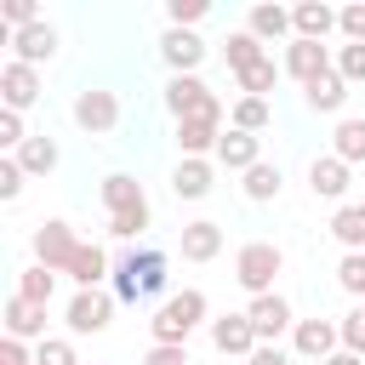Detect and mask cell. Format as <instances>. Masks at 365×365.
I'll use <instances>...</instances> for the list:
<instances>
[{"instance_id": "obj_9", "label": "cell", "mask_w": 365, "mask_h": 365, "mask_svg": "<svg viewBox=\"0 0 365 365\" xmlns=\"http://www.w3.org/2000/svg\"><path fill=\"white\" fill-rule=\"evenodd\" d=\"M245 319L257 325V336H262V342H279V331H297V319H291V302H285L279 291H262V297H251V302H245Z\"/></svg>"}, {"instance_id": "obj_41", "label": "cell", "mask_w": 365, "mask_h": 365, "mask_svg": "<svg viewBox=\"0 0 365 365\" xmlns=\"http://www.w3.org/2000/svg\"><path fill=\"white\" fill-rule=\"evenodd\" d=\"M23 177H29V171L17 165V154H6V160H0V200H17V194H23Z\"/></svg>"}, {"instance_id": "obj_28", "label": "cell", "mask_w": 365, "mask_h": 365, "mask_svg": "<svg viewBox=\"0 0 365 365\" xmlns=\"http://www.w3.org/2000/svg\"><path fill=\"white\" fill-rule=\"evenodd\" d=\"M262 57H268V51H262V40H257L251 29L228 34V68H234V74H245V68H251V63H262Z\"/></svg>"}, {"instance_id": "obj_44", "label": "cell", "mask_w": 365, "mask_h": 365, "mask_svg": "<svg viewBox=\"0 0 365 365\" xmlns=\"http://www.w3.org/2000/svg\"><path fill=\"white\" fill-rule=\"evenodd\" d=\"M0 365H34V354H29L17 336H6V342H0Z\"/></svg>"}, {"instance_id": "obj_8", "label": "cell", "mask_w": 365, "mask_h": 365, "mask_svg": "<svg viewBox=\"0 0 365 365\" xmlns=\"http://www.w3.org/2000/svg\"><path fill=\"white\" fill-rule=\"evenodd\" d=\"M114 319V297L103 291V285H91V291H74V302H68V331L74 336H91V331H103Z\"/></svg>"}, {"instance_id": "obj_34", "label": "cell", "mask_w": 365, "mask_h": 365, "mask_svg": "<svg viewBox=\"0 0 365 365\" xmlns=\"http://www.w3.org/2000/svg\"><path fill=\"white\" fill-rule=\"evenodd\" d=\"M137 194H143V182H137L131 171H108V177H103V205H108V211L125 205V200H137Z\"/></svg>"}, {"instance_id": "obj_7", "label": "cell", "mask_w": 365, "mask_h": 365, "mask_svg": "<svg viewBox=\"0 0 365 365\" xmlns=\"http://www.w3.org/2000/svg\"><path fill=\"white\" fill-rule=\"evenodd\" d=\"M114 120H120V97L108 86H86L74 97V125L80 131H114Z\"/></svg>"}, {"instance_id": "obj_21", "label": "cell", "mask_w": 365, "mask_h": 365, "mask_svg": "<svg viewBox=\"0 0 365 365\" xmlns=\"http://www.w3.org/2000/svg\"><path fill=\"white\" fill-rule=\"evenodd\" d=\"M63 274L80 279V291H91V285H103V274H108V251H103L97 240H80V251H74V262H68Z\"/></svg>"}, {"instance_id": "obj_2", "label": "cell", "mask_w": 365, "mask_h": 365, "mask_svg": "<svg viewBox=\"0 0 365 365\" xmlns=\"http://www.w3.org/2000/svg\"><path fill=\"white\" fill-rule=\"evenodd\" d=\"M200 319H205V291H177L154 308L148 331H154V342H188Z\"/></svg>"}, {"instance_id": "obj_22", "label": "cell", "mask_w": 365, "mask_h": 365, "mask_svg": "<svg viewBox=\"0 0 365 365\" xmlns=\"http://www.w3.org/2000/svg\"><path fill=\"white\" fill-rule=\"evenodd\" d=\"M217 251H222V228L217 222H205V217L200 222H182V257L188 262H211Z\"/></svg>"}, {"instance_id": "obj_36", "label": "cell", "mask_w": 365, "mask_h": 365, "mask_svg": "<svg viewBox=\"0 0 365 365\" xmlns=\"http://www.w3.org/2000/svg\"><path fill=\"white\" fill-rule=\"evenodd\" d=\"M34 365H80V354H74L68 336H46V342L34 348Z\"/></svg>"}, {"instance_id": "obj_17", "label": "cell", "mask_w": 365, "mask_h": 365, "mask_svg": "<svg viewBox=\"0 0 365 365\" xmlns=\"http://www.w3.org/2000/svg\"><path fill=\"white\" fill-rule=\"evenodd\" d=\"M0 319H6V336H17V342H23V336H40V342H46V302H29V297H11Z\"/></svg>"}, {"instance_id": "obj_42", "label": "cell", "mask_w": 365, "mask_h": 365, "mask_svg": "<svg viewBox=\"0 0 365 365\" xmlns=\"http://www.w3.org/2000/svg\"><path fill=\"white\" fill-rule=\"evenodd\" d=\"M336 29H342L348 40H365V0H354V6H342V11H336Z\"/></svg>"}, {"instance_id": "obj_5", "label": "cell", "mask_w": 365, "mask_h": 365, "mask_svg": "<svg viewBox=\"0 0 365 365\" xmlns=\"http://www.w3.org/2000/svg\"><path fill=\"white\" fill-rule=\"evenodd\" d=\"M165 108H171L177 120H194V114H211V108H222V103L211 97V86H205L200 74H171V86H165Z\"/></svg>"}, {"instance_id": "obj_10", "label": "cell", "mask_w": 365, "mask_h": 365, "mask_svg": "<svg viewBox=\"0 0 365 365\" xmlns=\"http://www.w3.org/2000/svg\"><path fill=\"white\" fill-rule=\"evenodd\" d=\"M0 97H6V108H29L34 97H40V68L34 63H23V57H11L6 68H0Z\"/></svg>"}, {"instance_id": "obj_31", "label": "cell", "mask_w": 365, "mask_h": 365, "mask_svg": "<svg viewBox=\"0 0 365 365\" xmlns=\"http://www.w3.org/2000/svg\"><path fill=\"white\" fill-rule=\"evenodd\" d=\"M279 182H285V177H279V165H268V160H257V165L245 171V194H251V200H274Z\"/></svg>"}, {"instance_id": "obj_13", "label": "cell", "mask_w": 365, "mask_h": 365, "mask_svg": "<svg viewBox=\"0 0 365 365\" xmlns=\"http://www.w3.org/2000/svg\"><path fill=\"white\" fill-rule=\"evenodd\" d=\"M160 51H165L171 74H194L200 57H205V40H200L194 29H165V34H160Z\"/></svg>"}, {"instance_id": "obj_39", "label": "cell", "mask_w": 365, "mask_h": 365, "mask_svg": "<svg viewBox=\"0 0 365 365\" xmlns=\"http://www.w3.org/2000/svg\"><path fill=\"white\" fill-rule=\"evenodd\" d=\"M143 365H188V342H148Z\"/></svg>"}, {"instance_id": "obj_30", "label": "cell", "mask_w": 365, "mask_h": 365, "mask_svg": "<svg viewBox=\"0 0 365 365\" xmlns=\"http://www.w3.org/2000/svg\"><path fill=\"white\" fill-rule=\"evenodd\" d=\"M274 80H279V63H274V57H262V63H251V68L240 74V91H245V97H268V91H274Z\"/></svg>"}, {"instance_id": "obj_12", "label": "cell", "mask_w": 365, "mask_h": 365, "mask_svg": "<svg viewBox=\"0 0 365 365\" xmlns=\"http://www.w3.org/2000/svg\"><path fill=\"white\" fill-rule=\"evenodd\" d=\"M342 348V325H331V319H297V354L302 359H331Z\"/></svg>"}, {"instance_id": "obj_27", "label": "cell", "mask_w": 365, "mask_h": 365, "mask_svg": "<svg viewBox=\"0 0 365 365\" xmlns=\"http://www.w3.org/2000/svg\"><path fill=\"white\" fill-rule=\"evenodd\" d=\"M285 29H291V11H285V6H268V0L251 6V34H257V40H279Z\"/></svg>"}, {"instance_id": "obj_26", "label": "cell", "mask_w": 365, "mask_h": 365, "mask_svg": "<svg viewBox=\"0 0 365 365\" xmlns=\"http://www.w3.org/2000/svg\"><path fill=\"white\" fill-rule=\"evenodd\" d=\"M331 154H336V160H348V165H359V160H365V120H359V114L336 120V131H331Z\"/></svg>"}, {"instance_id": "obj_3", "label": "cell", "mask_w": 365, "mask_h": 365, "mask_svg": "<svg viewBox=\"0 0 365 365\" xmlns=\"http://www.w3.org/2000/svg\"><path fill=\"white\" fill-rule=\"evenodd\" d=\"M285 268V257H279V245L274 240H251V245H240L234 251V279L251 291V297H262V291H274V274Z\"/></svg>"}, {"instance_id": "obj_37", "label": "cell", "mask_w": 365, "mask_h": 365, "mask_svg": "<svg viewBox=\"0 0 365 365\" xmlns=\"http://www.w3.org/2000/svg\"><path fill=\"white\" fill-rule=\"evenodd\" d=\"M336 68H342L348 86L365 80V40H342V46H336Z\"/></svg>"}, {"instance_id": "obj_43", "label": "cell", "mask_w": 365, "mask_h": 365, "mask_svg": "<svg viewBox=\"0 0 365 365\" xmlns=\"http://www.w3.org/2000/svg\"><path fill=\"white\" fill-rule=\"evenodd\" d=\"M205 17V0H171V29H194Z\"/></svg>"}, {"instance_id": "obj_25", "label": "cell", "mask_w": 365, "mask_h": 365, "mask_svg": "<svg viewBox=\"0 0 365 365\" xmlns=\"http://www.w3.org/2000/svg\"><path fill=\"white\" fill-rule=\"evenodd\" d=\"M291 23H297V34H302V40H325V34L336 29V11H331L325 0H302V6L291 11Z\"/></svg>"}, {"instance_id": "obj_6", "label": "cell", "mask_w": 365, "mask_h": 365, "mask_svg": "<svg viewBox=\"0 0 365 365\" xmlns=\"http://www.w3.org/2000/svg\"><path fill=\"white\" fill-rule=\"evenodd\" d=\"M211 342H217V354H228V359H251V354L262 348V336H257V325L245 319V308L211 319Z\"/></svg>"}, {"instance_id": "obj_33", "label": "cell", "mask_w": 365, "mask_h": 365, "mask_svg": "<svg viewBox=\"0 0 365 365\" xmlns=\"http://www.w3.org/2000/svg\"><path fill=\"white\" fill-rule=\"evenodd\" d=\"M228 120H234V131H262L268 125V97H240Z\"/></svg>"}, {"instance_id": "obj_23", "label": "cell", "mask_w": 365, "mask_h": 365, "mask_svg": "<svg viewBox=\"0 0 365 365\" xmlns=\"http://www.w3.org/2000/svg\"><path fill=\"white\" fill-rule=\"evenodd\" d=\"M148 217H154V211H148V194H137V200H125V205L108 211V234H114V240H137V234L148 228Z\"/></svg>"}, {"instance_id": "obj_11", "label": "cell", "mask_w": 365, "mask_h": 365, "mask_svg": "<svg viewBox=\"0 0 365 365\" xmlns=\"http://www.w3.org/2000/svg\"><path fill=\"white\" fill-rule=\"evenodd\" d=\"M217 143H222V108L194 114V120H177V148H182V154L205 160V148H217Z\"/></svg>"}, {"instance_id": "obj_32", "label": "cell", "mask_w": 365, "mask_h": 365, "mask_svg": "<svg viewBox=\"0 0 365 365\" xmlns=\"http://www.w3.org/2000/svg\"><path fill=\"white\" fill-rule=\"evenodd\" d=\"M51 291H57V268H23V285H17V297H29V302H51Z\"/></svg>"}, {"instance_id": "obj_46", "label": "cell", "mask_w": 365, "mask_h": 365, "mask_svg": "<svg viewBox=\"0 0 365 365\" xmlns=\"http://www.w3.org/2000/svg\"><path fill=\"white\" fill-rule=\"evenodd\" d=\"M325 365H365V354H348V348H336V354H331Z\"/></svg>"}, {"instance_id": "obj_15", "label": "cell", "mask_w": 365, "mask_h": 365, "mask_svg": "<svg viewBox=\"0 0 365 365\" xmlns=\"http://www.w3.org/2000/svg\"><path fill=\"white\" fill-rule=\"evenodd\" d=\"M11 46H17V57H23V63H46V57L63 46V34H57V23H46V17H40V23L17 29V34H11Z\"/></svg>"}, {"instance_id": "obj_18", "label": "cell", "mask_w": 365, "mask_h": 365, "mask_svg": "<svg viewBox=\"0 0 365 365\" xmlns=\"http://www.w3.org/2000/svg\"><path fill=\"white\" fill-rule=\"evenodd\" d=\"M302 97H308V108H319V114H336V108H342V97H348V80H342V68L331 63L325 74H314V80L302 86Z\"/></svg>"}, {"instance_id": "obj_24", "label": "cell", "mask_w": 365, "mask_h": 365, "mask_svg": "<svg viewBox=\"0 0 365 365\" xmlns=\"http://www.w3.org/2000/svg\"><path fill=\"white\" fill-rule=\"evenodd\" d=\"M331 234L348 245V251H365V200H348L331 211Z\"/></svg>"}, {"instance_id": "obj_38", "label": "cell", "mask_w": 365, "mask_h": 365, "mask_svg": "<svg viewBox=\"0 0 365 365\" xmlns=\"http://www.w3.org/2000/svg\"><path fill=\"white\" fill-rule=\"evenodd\" d=\"M342 348H348V354H365V302H354V308L342 314Z\"/></svg>"}, {"instance_id": "obj_40", "label": "cell", "mask_w": 365, "mask_h": 365, "mask_svg": "<svg viewBox=\"0 0 365 365\" xmlns=\"http://www.w3.org/2000/svg\"><path fill=\"white\" fill-rule=\"evenodd\" d=\"M0 143H6L11 154L29 143V131H23V114H17V108H0Z\"/></svg>"}, {"instance_id": "obj_16", "label": "cell", "mask_w": 365, "mask_h": 365, "mask_svg": "<svg viewBox=\"0 0 365 365\" xmlns=\"http://www.w3.org/2000/svg\"><path fill=\"white\" fill-rule=\"evenodd\" d=\"M217 160L228 165V171H251L257 160H262V137L257 131H222V143H217Z\"/></svg>"}, {"instance_id": "obj_1", "label": "cell", "mask_w": 365, "mask_h": 365, "mask_svg": "<svg viewBox=\"0 0 365 365\" xmlns=\"http://www.w3.org/2000/svg\"><path fill=\"white\" fill-rule=\"evenodd\" d=\"M165 279H171V257L165 251H131L114 268V297L120 302H148V297L165 291Z\"/></svg>"}, {"instance_id": "obj_29", "label": "cell", "mask_w": 365, "mask_h": 365, "mask_svg": "<svg viewBox=\"0 0 365 365\" xmlns=\"http://www.w3.org/2000/svg\"><path fill=\"white\" fill-rule=\"evenodd\" d=\"M17 165H23V171H51V165H57V143H51L46 131L29 137V143L17 148Z\"/></svg>"}, {"instance_id": "obj_19", "label": "cell", "mask_w": 365, "mask_h": 365, "mask_svg": "<svg viewBox=\"0 0 365 365\" xmlns=\"http://www.w3.org/2000/svg\"><path fill=\"white\" fill-rule=\"evenodd\" d=\"M308 188H314L319 200H342V194H348V160L319 154V160L308 165Z\"/></svg>"}, {"instance_id": "obj_35", "label": "cell", "mask_w": 365, "mask_h": 365, "mask_svg": "<svg viewBox=\"0 0 365 365\" xmlns=\"http://www.w3.org/2000/svg\"><path fill=\"white\" fill-rule=\"evenodd\" d=\"M336 279H342V291H348V297H359V302H365V251H342Z\"/></svg>"}, {"instance_id": "obj_20", "label": "cell", "mask_w": 365, "mask_h": 365, "mask_svg": "<svg viewBox=\"0 0 365 365\" xmlns=\"http://www.w3.org/2000/svg\"><path fill=\"white\" fill-rule=\"evenodd\" d=\"M171 188H177V200H205V194H211V160L182 154L177 171H171Z\"/></svg>"}, {"instance_id": "obj_14", "label": "cell", "mask_w": 365, "mask_h": 365, "mask_svg": "<svg viewBox=\"0 0 365 365\" xmlns=\"http://www.w3.org/2000/svg\"><path fill=\"white\" fill-rule=\"evenodd\" d=\"M325 68H331V51H325V40H302V34H297V40L285 46V74H297L302 86H308L314 74H325Z\"/></svg>"}, {"instance_id": "obj_4", "label": "cell", "mask_w": 365, "mask_h": 365, "mask_svg": "<svg viewBox=\"0 0 365 365\" xmlns=\"http://www.w3.org/2000/svg\"><path fill=\"white\" fill-rule=\"evenodd\" d=\"M74 251H80V234H74L63 217H46V222L34 228V262H40V268H68Z\"/></svg>"}, {"instance_id": "obj_45", "label": "cell", "mask_w": 365, "mask_h": 365, "mask_svg": "<svg viewBox=\"0 0 365 365\" xmlns=\"http://www.w3.org/2000/svg\"><path fill=\"white\" fill-rule=\"evenodd\" d=\"M245 365H291V354H285L279 342H262V348H257V354H251Z\"/></svg>"}]
</instances>
